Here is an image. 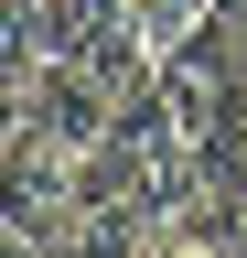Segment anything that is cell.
<instances>
[{"label":"cell","instance_id":"obj_1","mask_svg":"<svg viewBox=\"0 0 247 258\" xmlns=\"http://www.w3.org/2000/svg\"><path fill=\"white\" fill-rule=\"evenodd\" d=\"M75 161H86V151L43 140V129L22 118V140L0 151V226L33 237V247H54V237H65V215H75Z\"/></svg>","mask_w":247,"mask_h":258},{"label":"cell","instance_id":"obj_2","mask_svg":"<svg viewBox=\"0 0 247 258\" xmlns=\"http://www.w3.org/2000/svg\"><path fill=\"white\" fill-rule=\"evenodd\" d=\"M22 118H33L43 140H65V151H97L118 129V86L97 76V64H75V54H43L33 86H22Z\"/></svg>","mask_w":247,"mask_h":258},{"label":"cell","instance_id":"obj_3","mask_svg":"<svg viewBox=\"0 0 247 258\" xmlns=\"http://www.w3.org/2000/svg\"><path fill=\"white\" fill-rule=\"evenodd\" d=\"M129 11H140V0H43V54H75V64H86Z\"/></svg>","mask_w":247,"mask_h":258},{"label":"cell","instance_id":"obj_4","mask_svg":"<svg viewBox=\"0 0 247 258\" xmlns=\"http://www.w3.org/2000/svg\"><path fill=\"white\" fill-rule=\"evenodd\" d=\"M33 64H43V0H0V76L33 86Z\"/></svg>","mask_w":247,"mask_h":258},{"label":"cell","instance_id":"obj_5","mask_svg":"<svg viewBox=\"0 0 247 258\" xmlns=\"http://www.w3.org/2000/svg\"><path fill=\"white\" fill-rule=\"evenodd\" d=\"M11 140H22V86L0 76V151H11Z\"/></svg>","mask_w":247,"mask_h":258},{"label":"cell","instance_id":"obj_6","mask_svg":"<svg viewBox=\"0 0 247 258\" xmlns=\"http://www.w3.org/2000/svg\"><path fill=\"white\" fill-rule=\"evenodd\" d=\"M0 258H43V247H33V237H11V226H0Z\"/></svg>","mask_w":247,"mask_h":258}]
</instances>
